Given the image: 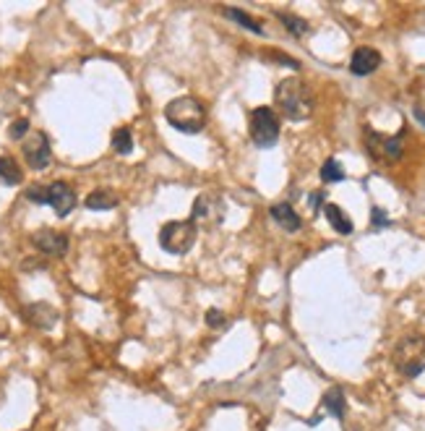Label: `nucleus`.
Masks as SVG:
<instances>
[{"mask_svg": "<svg viewBox=\"0 0 425 431\" xmlns=\"http://www.w3.org/2000/svg\"><path fill=\"white\" fill-rule=\"evenodd\" d=\"M269 214H272V220L277 222L282 230H287V233H297V230L303 228L300 214H297L289 204H274L272 209H269Z\"/></svg>", "mask_w": 425, "mask_h": 431, "instance_id": "obj_13", "label": "nucleus"}, {"mask_svg": "<svg viewBox=\"0 0 425 431\" xmlns=\"http://www.w3.org/2000/svg\"><path fill=\"white\" fill-rule=\"evenodd\" d=\"M24 160L32 170H45L53 163V149H50V138L45 131H34L24 141Z\"/></svg>", "mask_w": 425, "mask_h": 431, "instance_id": "obj_9", "label": "nucleus"}, {"mask_svg": "<svg viewBox=\"0 0 425 431\" xmlns=\"http://www.w3.org/2000/svg\"><path fill=\"white\" fill-rule=\"evenodd\" d=\"M199 236V228L193 220H170L160 230V246L162 251L172 253V256H183L193 249Z\"/></svg>", "mask_w": 425, "mask_h": 431, "instance_id": "obj_5", "label": "nucleus"}, {"mask_svg": "<svg viewBox=\"0 0 425 431\" xmlns=\"http://www.w3.org/2000/svg\"><path fill=\"white\" fill-rule=\"evenodd\" d=\"M394 366L402 376L415 379L425 371V334H407L394 348Z\"/></svg>", "mask_w": 425, "mask_h": 431, "instance_id": "obj_4", "label": "nucleus"}, {"mask_svg": "<svg viewBox=\"0 0 425 431\" xmlns=\"http://www.w3.org/2000/svg\"><path fill=\"white\" fill-rule=\"evenodd\" d=\"M165 118L175 131L180 133H201L204 123H206V110L199 99L193 97H177L167 102L165 107Z\"/></svg>", "mask_w": 425, "mask_h": 431, "instance_id": "obj_2", "label": "nucleus"}, {"mask_svg": "<svg viewBox=\"0 0 425 431\" xmlns=\"http://www.w3.org/2000/svg\"><path fill=\"white\" fill-rule=\"evenodd\" d=\"M21 314H24V322H29V324L37 327V329H53V327L57 324V319H60L55 306H50V303L45 301L29 303V306H24Z\"/></svg>", "mask_w": 425, "mask_h": 431, "instance_id": "obj_11", "label": "nucleus"}, {"mask_svg": "<svg viewBox=\"0 0 425 431\" xmlns=\"http://www.w3.org/2000/svg\"><path fill=\"white\" fill-rule=\"evenodd\" d=\"M26 133H29V121H26V118H18V121H13V126L9 129V136L13 138V141H21Z\"/></svg>", "mask_w": 425, "mask_h": 431, "instance_id": "obj_23", "label": "nucleus"}, {"mask_svg": "<svg viewBox=\"0 0 425 431\" xmlns=\"http://www.w3.org/2000/svg\"><path fill=\"white\" fill-rule=\"evenodd\" d=\"M370 225L376 230H381V228H389L392 220H389V214H386L381 207H373V209H370Z\"/></svg>", "mask_w": 425, "mask_h": 431, "instance_id": "obj_22", "label": "nucleus"}, {"mask_svg": "<svg viewBox=\"0 0 425 431\" xmlns=\"http://www.w3.org/2000/svg\"><path fill=\"white\" fill-rule=\"evenodd\" d=\"M32 244L40 253H45V256H55V259L65 256V253H68V249H71V241H68V236H65V233H60V230H53V228L37 230V233L32 236Z\"/></svg>", "mask_w": 425, "mask_h": 431, "instance_id": "obj_10", "label": "nucleus"}, {"mask_svg": "<svg viewBox=\"0 0 425 431\" xmlns=\"http://www.w3.org/2000/svg\"><path fill=\"white\" fill-rule=\"evenodd\" d=\"M365 149L373 160H384V163H394L399 160L404 147H402V136H384L376 131L365 129Z\"/></svg>", "mask_w": 425, "mask_h": 431, "instance_id": "obj_8", "label": "nucleus"}, {"mask_svg": "<svg viewBox=\"0 0 425 431\" xmlns=\"http://www.w3.org/2000/svg\"><path fill=\"white\" fill-rule=\"evenodd\" d=\"M321 180L324 183H339V180H345L342 165H339L337 160H326L321 168Z\"/></svg>", "mask_w": 425, "mask_h": 431, "instance_id": "obj_21", "label": "nucleus"}, {"mask_svg": "<svg viewBox=\"0 0 425 431\" xmlns=\"http://www.w3.org/2000/svg\"><path fill=\"white\" fill-rule=\"evenodd\" d=\"M113 149H115V155H131L133 152V136H131V131L128 129H118L113 133Z\"/></svg>", "mask_w": 425, "mask_h": 431, "instance_id": "obj_19", "label": "nucleus"}, {"mask_svg": "<svg viewBox=\"0 0 425 431\" xmlns=\"http://www.w3.org/2000/svg\"><path fill=\"white\" fill-rule=\"evenodd\" d=\"M321 209H324V214H326L329 225L337 230L339 236H350V233H353V220L347 217L342 207H337V204H324Z\"/></svg>", "mask_w": 425, "mask_h": 431, "instance_id": "obj_15", "label": "nucleus"}, {"mask_svg": "<svg viewBox=\"0 0 425 431\" xmlns=\"http://www.w3.org/2000/svg\"><path fill=\"white\" fill-rule=\"evenodd\" d=\"M24 180V173L16 165V160L9 155H0V183L3 186H18Z\"/></svg>", "mask_w": 425, "mask_h": 431, "instance_id": "obj_16", "label": "nucleus"}, {"mask_svg": "<svg viewBox=\"0 0 425 431\" xmlns=\"http://www.w3.org/2000/svg\"><path fill=\"white\" fill-rule=\"evenodd\" d=\"M415 118H417L420 123H425V113H423V110H415Z\"/></svg>", "mask_w": 425, "mask_h": 431, "instance_id": "obj_27", "label": "nucleus"}, {"mask_svg": "<svg viewBox=\"0 0 425 431\" xmlns=\"http://www.w3.org/2000/svg\"><path fill=\"white\" fill-rule=\"evenodd\" d=\"M206 324L211 327V329H222V327H227V317L219 309H209L206 311Z\"/></svg>", "mask_w": 425, "mask_h": 431, "instance_id": "obj_24", "label": "nucleus"}, {"mask_svg": "<svg viewBox=\"0 0 425 431\" xmlns=\"http://www.w3.org/2000/svg\"><path fill=\"white\" fill-rule=\"evenodd\" d=\"M381 53L373 48H358L353 53V58H350V71H353L355 76H370L373 71H376L378 65H381Z\"/></svg>", "mask_w": 425, "mask_h": 431, "instance_id": "obj_12", "label": "nucleus"}, {"mask_svg": "<svg viewBox=\"0 0 425 431\" xmlns=\"http://www.w3.org/2000/svg\"><path fill=\"white\" fill-rule=\"evenodd\" d=\"M274 99L280 105L282 115L289 121H305L313 113V94L303 79H282L274 89Z\"/></svg>", "mask_w": 425, "mask_h": 431, "instance_id": "obj_1", "label": "nucleus"}, {"mask_svg": "<svg viewBox=\"0 0 425 431\" xmlns=\"http://www.w3.org/2000/svg\"><path fill=\"white\" fill-rule=\"evenodd\" d=\"M266 55L269 58H277V60H280V65H289V68H300V63H297L295 58H289V55H282V53H266Z\"/></svg>", "mask_w": 425, "mask_h": 431, "instance_id": "obj_25", "label": "nucleus"}, {"mask_svg": "<svg viewBox=\"0 0 425 431\" xmlns=\"http://www.w3.org/2000/svg\"><path fill=\"white\" fill-rule=\"evenodd\" d=\"M280 21L285 24V29H287V32H292L295 37H303V34H308V29H311L305 18L292 16V13H280Z\"/></svg>", "mask_w": 425, "mask_h": 431, "instance_id": "obj_20", "label": "nucleus"}, {"mask_svg": "<svg viewBox=\"0 0 425 431\" xmlns=\"http://www.w3.org/2000/svg\"><path fill=\"white\" fill-rule=\"evenodd\" d=\"M84 204H87V209L92 212H110L118 207V194L110 191V188H96V191H92V194L84 199Z\"/></svg>", "mask_w": 425, "mask_h": 431, "instance_id": "obj_14", "label": "nucleus"}, {"mask_svg": "<svg viewBox=\"0 0 425 431\" xmlns=\"http://www.w3.org/2000/svg\"><path fill=\"white\" fill-rule=\"evenodd\" d=\"M308 202H311L313 212H319V209H321V204H324V191H319V194H311V196H308Z\"/></svg>", "mask_w": 425, "mask_h": 431, "instance_id": "obj_26", "label": "nucleus"}, {"mask_svg": "<svg viewBox=\"0 0 425 431\" xmlns=\"http://www.w3.org/2000/svg\"><path fill=\"white\" fill-rule=\"evenodd\" d=\"M250 138L261 149H272L280 138V118L272 107H256L250 113Z\"/></svg>", "mask_w": 425, "mask_h": 431, "instance_id": "obj_6", "label": "nucleus"}, {"mask_svg": "<svg viewBox=\"0 0 425 431\" xmlns=\"http://www.w3.org/2000/svg\"><path fill=\"white\" fill-rule=\"evenodd\" d=\"M26 202L32 204H48L55 209L57 217H68L76 209V191L65 180H55L50 186H32L24 191Z\"/></svg>", "mask_w": 425, "mask_h": 431, "instance_id": "obj_3", "label": "nucleus"}, {"mask_svg": "<svg viewBox=\"0 0 425 431\" xmlns=\"http://www.w3.org/2000/svg\"><path fill=\"white\" fill-rule=\"evenodd\" d=\"M324 408L329 410L334 418H345V392L339 390V387H331V390H326V395H324Z\"/></svg>", "mask_w": 425, "mask_h": 431, "instance_id": "obj_18", "label": "nucleus"}, {"mask_svg": "<svg viewBox=\"0 0 425 431\" xmlns=\"http://www.w3.org/2000/svg\"><path fill=\"white\" fill-rule=\"evenodd\" d=\"M222 13H225L227 18H233L235 24L238 26H243V29H248V32H253V34H264V26L258 24L256 18L250 16V13H245V11H241V9H222Z\"/></svg>", "mask_w": 425, "mask_h": 431, "instance_id": "obj_17", "label": "nucleus"}, {"mask_svg": "<svg viewBox=\"0 0 425 431\" xmlns=\"http://www.w3.org/2000/svg\"><path fill=\"white\" fill-rule=\"evenodd\" d=\"M191 220L196 225H209V228H214L219 222L225 220V199L214 191H206V194L196 196V202H193V209H191Z\"/></svg>", "mask_w": 425, "mask_h": 431, "instance_id": "obj_7", "label": "nucleus"}]
</instances>
